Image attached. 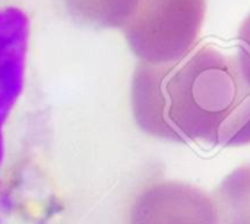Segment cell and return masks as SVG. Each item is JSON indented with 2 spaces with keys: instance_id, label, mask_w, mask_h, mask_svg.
<instances>
[{
  "instance_id": "cell-1",
  "label": "cell",
  "mask_w": 250,
  "mask_h": 224,
  "mask_svg": "<svg viewBox=\"0 0 250 224\" xmlns=\"http://www.w3.org/2000/svg\"><path fill=\"white\" fill-rule=\"evenodd\" d=\"M132 110L148 135L177 144H250V56L204 44L161 65L139 62L132 78Z\"/></svg>"
},
{
  "instance_id": "cell-2",
  "label": "cell",
  "mask_w": 250,
  "mask_h": 224,
  "mask_svg": "<svg viewBox=\"0 0 250 224\" xmlns=\"http://www.w3.org/2000/svg\"><path fill=\"white\" fill-rule=\"evenodd\" d=\"M207 0H138L123 26L132 53L145 63H171L198 44Z\"/></svg>"
},
{
  "instance_id": "cell-3",
  "label": "cell",
  "mask_w": 250,
  "mask_h": 224,
  "mask_svg": "<svg viewBox=\"0 0 250 224\" xmlns=\"http://www.w3.org/2000/svg\"><path fill=\"white\" fill-rule=\"evenodd\" d=\"M129 224H218L214 201L183 182H157L135 200Z\"/></svg>"
},
{
  "instance_id": "cell-4",
  "label": "cell",
  "mask_w": 250,
  "mask_h": 224,
  "mask_svg": "<svg viewBox=\"0 0 250 224\" xmlns=\"http://www.w3.org/2000/svg\"><path fill=\"white\" fill-rule=\"evenodd\" d=\"M69 16L81 25L105 29L123 28L138 0H60Z\"/></svg>"
},
{
  "instance_id": "cell-5",
  "label": "cell",
  "mask_w": 250,
  "mask_h": 224,
  "mask_svg": "<svg viewBox=\"0 0 250 224\" xmlns=\"http://www.w3.org/2000/svg\"><path fill=\"white\" fill-rule=\"evenodd\" d=\"M218 224H250V164L230 173L214 195Z\"/></svg>"
},
{
  "instance_id": "cell-6",
  "label": "cell",
  "mask_w": 250,
  "mask_h": 224,
  "mask_svg": "<svg viewBox=\"0 0 250 224\" xmlns=\"http://www.w3.org/2000/svg\"><path fill=\"white\" fill-rule=\"evenodd\" d=\"M239 40L242 41L240 47L250 56V15L245 19V22L239 31Z\"/></svg>"
}]
</instances>
